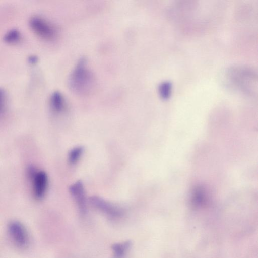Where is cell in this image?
<instances>
[{"label": "cell", "instance_id": "1", "mask_svg": "<svg viewBox=\"0 0 258 258\" xmlns=\"http://www.w3.org/2000/svg\"><path fill=\"white\" fill-rule=\"evenodd\" d=\"M69 85L74 92L87 94L92 90L94 83V76L89 69L86 59L79 60L69 78Z\"/></svg>", "mask_w": 258, "mask_h": 258}, {"label": "cell", "instance_id": "2", "mask_svg": "<svg viewBox=\"0 0 258 258\" xmlns=\"http://www.w3.org/2000/svg\"><path fill=\"white\" fill-rule=\"evenodd\" d=\"M249 69L243 67H233L228 70L226 73L227 84L236 89L246 92H250L251 88L254 85L255 75Z\"/></svg>", "mask_w": 258, "mask_h": 258}, {"label": "cell", "instance_id": "3", "mask_svg": "<svg viewBox=\"0 0 258 258\" xmlns=\"http://www.w3.org/2000/svg\"><path fill=\"white\" fill-rule=\"evenodd\" d=\"M8 232L13 242L18 247L24 249L28 246V233L21 223L17 221L10 222L8 225Z\"/></svg>", "mask_w": 258, "mask_h": 258}, {"label": "cell", "instance_id": "4", "mask_svg": "<svg viewBox=\"0 0 258 258\" xmlns=\"http://www.w3.org/2000/svg\"><path fill=\"white\" fill-rule=\"evenodd\" d=\"M89 202L93 207L103 213L110 219H117L122 214L120 208L100 197L96 196L90 197Z\"/></svg>", "mask_w": 258, "mask_h": 258}, {"label": "cell", "instance_id": "5", "mask_svg": "<svg viewBox=\"0 0 258 258\" xmlns=\"http://www.w3.org/2000/svg\"><path fill=\"white\" fill-rule=\"evenodd\" d=\"M29 24L33 31L41 38L51 40L56 34L54 27L43 18L38 17H32L29 21Z\"/></svg>", "mask_w": 258, "mask_h": 258}, {"label": "cell", "instance_id": "6", "mask_svg": "<svg viewBox=\"0 0 258 258\" xmlns=\"http://www.w3.org/2000/svg\"><path fill=\"white\" fill-rule=\"evenodd\" d=\"M71 195L75 200L80 212L85 214L86 212V198L84 187L81 181H78L69 188Z\"/></svg>", "mask_w": 258, "mask_h": 258}, {"label": "cell", "instance_id": "7", "mask_svg": "<svg viewBox=\"0 0 258 258\" xmlns=\"http://www.w3.org/2000/svg\"><path fill=\"white\" fill-rule=\"evenodd\" d=\"M33 179V192L36 199H42L46 192L47 184L48 177L44 171L36 172L32 177Z\"/></svg>", "mask_w": 258, "mask_h": 258}, {"label": "cell", "instance_id": "8", "mask_svg": "<svg viewBox=\"0 0 258 258\" xmlns=\"http://www.w3.org/2000/svg\"><path fill=\"white\" fill-rule=\"evenodd\" d=\"M50 103L52 109L57 112L62 111L65 106L64 97L58 91H55L52 93L50 98Z\"/></svg>", "mask_w": 258, "mask_h": 258}, {"label": "cell", "instance_id": "9", "mask_svg": "<svg viewBox=\"0 0 258 258\" xmlns=\"http://www.w3.org/2000/svg\"><path fill=\"white\" fill-rule=\"evenodd\" d=\"M131 246L130 241L116 243L112 246L113 255L114 258H124Z\"/></svg>", "mask_w": 258, "mask_h": 258}, {"label": "cell", "instance_id": "10", "mask_svg": "<svg viewBox=\"0 0 258 258\" xmlns=\"http://www.w3.org/2000/svg\"><path fill=\"white\" fill-rule=\"evenodd\" d=\"M84 148L81 146L74 147L69 152L68 154V161L71 164H76L80 158Z\"/></svg>", "mask_w": 258, "mask_h": 258}, {"label": "cell", "instance_id": "11", "mask_svg": "<svg viewBox=\"0 0 258 258\" xmlns=\"http://www.w3.org/2000/svg\"><path fill=\"white\" fill-rule=\"evenodd\" d=\"M172 84L170 82L165 81L161 83L159 86V93L162 98L168 99L170 96Z\"/></svg>", "mask_w": 258, "mask_h": 258}, {"label": "cell", "instance_id": "12", "mask_svg": "<svg viewBox=\"0 0 258 258\" xmlns=\"http://www.w3.org/2000/svg\"><path fill=\"white\" fill-rule=\"evenodd\" d=\"M21 37L19 30L12 29L8 31L4 36V40L9 43H15L18 41Z\"/></svg>", "mask_w": 258, "mask_h": 258}, {"label": "cell", "instance_id": "13", "mask_svg": "<svg viewBox=\"0 0 258 258\" xmlns=\"http://www.w3.org/2000/svg\"><path fill=\"white\" fill-rule=\"evenodd\" d=\"M204 199L203 190L201 188H197L193 192L192 201L195 204L199 205L203 203Z\"/></svg>", "mask_w": 258, "mask_h": 258}, {"label": "cell", "instance_id": "14", "mask_svg": "<svg viewBox=\"0 0 258 258\" xmlns=\"http://www.w3.org/2000/svg\"><path fill=\"white\" fill-rule=\"evenodd\" d=\"M6 103V96L4 91L0 89V116L2 115L5 110Z\"/></svg>", "mask_w": 258, "mask_h": 258}, {"label": "cell", "instance_id": "15", "mask_svg": "<svg viewBox=\"0 0 258 258\" xmlns=\"http://www.w3.org/2000/svg\"><path fill=\"white\" fill-rule=\"evenodd\" d=\"M38 60L37 57L36 56H31L28 58V61L30 63L34 64L37 62Z\"/></svg>", "mask_w": 258, "mask_h": 258}]
</instances>
